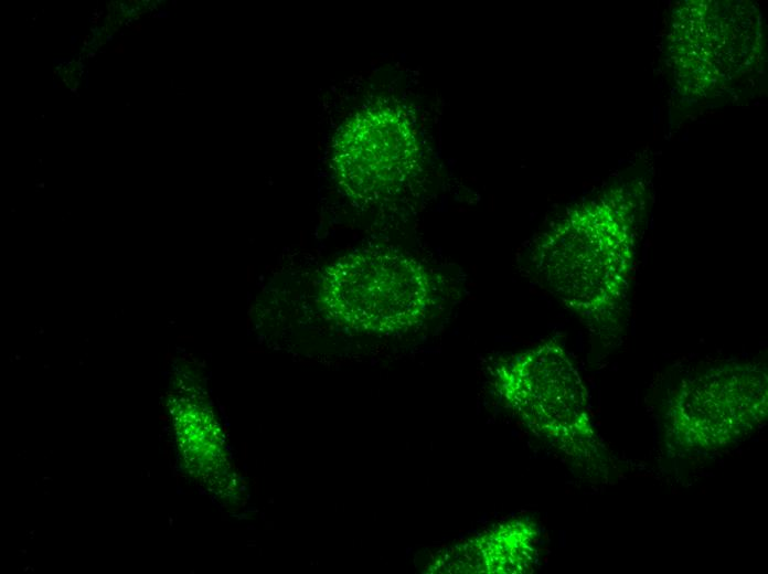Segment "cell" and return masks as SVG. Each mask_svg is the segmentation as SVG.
<instances>
[{
    "label": "cell",
    "instance_id": "cell-1",
    "mask_svg": "<svg viewBox=\"0 0 768 574\" xmlns=\"http://www.w3.org/2000/svg\"><path fill=\"white\" fill-rule=\"evenodd\" d=\"M535 263L566 307L598 327L616 323L632 267L622 204L609 201L576 211L542 242Z\"/></svg>",
    "mask_w": 768,
    "mask_h": 574
},
{
    "label": "cell",
    "instance_id": "cell-2",
    "mask_svg": "<svg viewBox=\"0 0 768 574\" xmlns=\"http://www.w3.org/2000/svg\"><path fill=\"white\" fill-rule=\"evenodd\" d=\"M492 384L530 431L569 458L596 464L602 457L587 390L558 342H543L497 364Z\"/></svg>",
    "mask_w": 768,
    "mask_h": 574
},
{
    "label": "cell",
    "instance_id": "cell-3",
    "mask_svg": "<svg viewBox=\"0 0 768 574\" xmlns=\"http://www.w3.org/2000/svg\"><path fill=\"white\" fill-rule=\"evenodd\" d=\"M323 300L343 323L393 333L425 319L434 302L431 277L416 259L388 251L350 254L328 268Z\"/></svg>",
    "mask_w": 768,
    "mask_h": 574
},
{
    "label": "cell",
    "instance_id": "cell-4",
    "mask_svg": "<svg viewBox=\"0 0 768 574\" xmlns=\"http://www.w3.org/2000/svg\"><path fill=\"white\" fill-rule=\"evenodd\" d=\"M767 416V373L755 363L726 364L681 384L666 423L682 448L713 449L757 428Z\"/></svg>",
    "mask_w": 768,
    "mask_h": 574
},
{
    "label": "cell",
    "instance_id": "cell-5",
    "mask_svg": "<svg viewBox=\"0 0 768 574\" xmlns=\"http://www.w3.org/2000/svg\"><path fill=\"white\" fill-rule=\"evenodd\" d=\"M394 110L373 108L359 115L340 139L337 170L359 200L388 199L416 174V140L409 124Z\"/></svg>",
    "mask_w": 768,
    "mask_h": 574
},
{
    "label": "cell",
    "instance_id": "cell-6",
    "mask_svg": "<svg viewBox=\"0 0 768 574\" xmlns=\"http://www.w3.org/2000/svg\"><path fill=\"white\" fill-rule=\"evenodd\" d=\"M540 532L527 519H514L449 546L433 559L429 573L522 574L538 556Z\"/></svg>",
    "mask_w": 768,
    "mask_h": 574
},
{
    "label": "cell",
    "instance_id": "cell-7",
    "mask_svg": "<svg viewBox=\"0 0 768 574\" xmlns=\"http://www.w3.org/2000/svg\"><path fill=\"white\" fill-rule=\"evenodd\" d=\"M111 52H113V53L122 54V53L125 52V46H124L122 41H121L120 43H117V44L113 47Z\"/></svg>",
    "mask_w": 768,
    "mask_h": 574
},
{
    "label": "cell",
    "instance_id": "cell-8",
    "mask_svg": "<svg viewBox=\"0 0 768 574\" xmlns=\"http://www.w3.org/2000/svg\"><path fill=\"white\" fill-rule=\"evenodd\" d=\"M131 28L138 33H140L142 30V25L140 23H135Z\"/></svg>",
    "mask_w": 768,
    "mask_h": 574
}]
</instances>
